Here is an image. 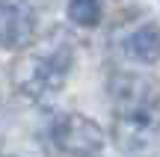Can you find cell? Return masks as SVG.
<instances>
[{
	"label": "cell",
	"instance_id": "1",
	"mask_svg": "<svg viewBox=\"0 0 160 157\" xmlns=\"http://www.w3.org/2000/svg\"><path fill=\"white\" fill-rule=\"evenodd\" d=\"M71 65H74V45L62 33H53L51 39L33 45L12 62V83L30 101L48 104L65 86Z\"/></svg>",
	"mask_w": 160,
	"mask_h": 157
},
{
	"label": "cell",
	"instance_id": "2",
	"mask_svg": "<svg viewBox=\"0 0 160 157\" xmlns=\"http://www.w3.org/2000/svg\"><path fill=\"white\" fill-rule=\"evenodd\" d=\"M48 140L62 157H98L104 151V130L80 113H62L51 122Z\"/></svg>",
	"mask_w": 160,
	"mask_h": 157
},
{
	"label": "cell",
	"instance_id": "3",
	"mask_svg": "<svg viewBox=\"0 0 160 157\" xmlns=\"http://www.w3.org/2000/svg\"><path fill=\"white\" fill-rule=\"evenodd\" d=\"M107 95L113 101V116L160 113V86L137 71H116L107 83Z\"/></svg>",
	"mask_w": 160,
	"mask_h": 157
},
{
	"label": "cell",
	"instance_id": "4",
	"mask_svg": "<svg viewBox=\"0 0 160 157\" xmlns=\"http://www.w3.org/2000/svg\"><path fill=\"white\" fill-rule=\"evenodd\" d=\"M160 136V113H133V116H113V140L122 151L137 154L145 151Z\"/></svg>",
	"mask_w": 160,
	"mask_h": 157
},
{
	"label": "cell",
	"instance_id": "5",
	"mask_svg": "<svg viewBox=\"0 0 160 157\" xmlns=\"http://www.w3.org/2000/svg\"><path fill=\"white\" fill-rule=\"evenodd\" d=\"M36 39V12L30 0H0V45L21 51Z\"/></svg>",
	"mask_w": 160,
	"mask_h": 157
},
{
	"label": "cell",
	"instance_id": "6",
	"mask_svg": "<svg viewBox=\"0 0 160 157\" xmlns=\"http://www.w3.org/2000/svg\"><path fill=\"white\" fill-rule=\"evenodd\" d=\"M122 53L139 65H154L160 59V24L148 21L122 39Z\"/></svg>",
	"mask_w": 160,
	"mask_h": 157
},
{
	"label": "cell",
	"instance_id": "7",
	"mask_svg": "<svg viewBox=\"0 0 160 157\" xmlns=\"http://www.w3.org/2000/svg\"><path fill=\"white\" fill-rule=\"evenodd\" d=\"M68 18L77 27H98L101 24V0H68Z\"/></svg>",
	"mask_w": 160,
	"mask_h": 157
}]
</instances>
